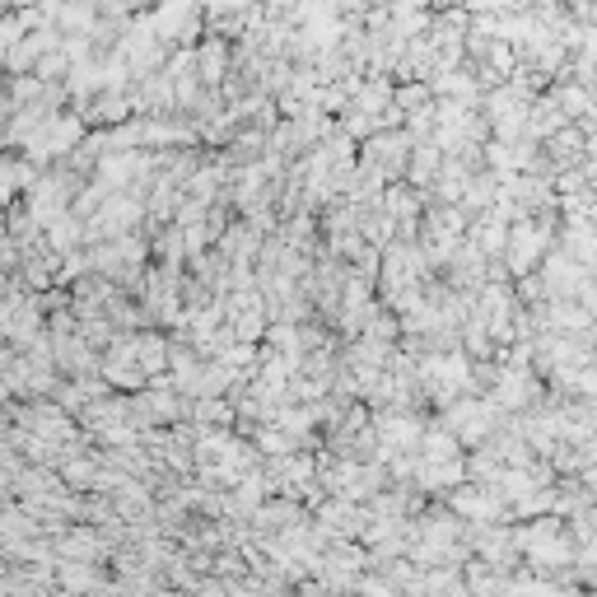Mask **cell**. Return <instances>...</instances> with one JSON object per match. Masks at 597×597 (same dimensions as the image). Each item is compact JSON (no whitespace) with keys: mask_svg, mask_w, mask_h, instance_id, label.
<instances>
[{"mask_svg":"<svg viewBox=\"0 0 597 597\" xmlns=\"http://www.w3.org/2000/svg\"><path fill=\"white\" fill-rule=\"evenodd\" d=\"M555 229L560 215H522L518 224H509V243H504V271L509 280H522L541 267V257L555 248Z\"/></svg>","mask_w":597,"mask_h":597,"instance_id":"6da1fadb","label":"cell"},{"mask_svg":"<svg viewBox=\"0 0 597 597\" xmlns=\"http://www.w3.org/2000/svg\"><path fill=\"white\" fill-rule=\"evenodd\" d=\"M410 145H416V140H410L402 126H383V131H373V136L360 145V164L379 168V173H383L387 182H397V178H406Z\"/></svg>","mask_w":597,"mask_h":597,"instance_id":"7a4b0ae2","label":"cell"},{"mask_svg":"<svg viewBox=\"0 0 597 597\" xmlns=\"http://www.w3.org/2000/svg\"><path fill=\"white\" fill-rule=\"evenodd\" d=\"M537 280H541V290H547V304H551V298H578L588 280H597V275H588L565 248H551L547 257H541Z\"/></svg>","mask_w":597,"mask_h":597,"instance_id":"3957f363","label":"cell"},{"mask_svg":"<svg viewBox=\"0 0 597 597\" xmlns=\"http://www.w3.org/2000/svg\"><path fill=\"white\" fill-rule=\"evenodd\" d=\"M229 70H234V43L229 37H219V33H205L196 43V80H201V89L219 93L224 80H229Z\"/></svg>","mask_w":597,"mask_h":597,"instance_id":"277c9868","label":"cell"},{"mask_svg":"<svg viewBox=\"0 0 597 597\" xmlns=\"http://www.w3.org/2000/svg\"><path fill=\"white\" fill-rule=\"evenodd\" d=\"M560 126H570V122H565V112L555 108L551 93H537V99L528 103V140H537V145H541V140H551Z\"/></svg>","mask_w":597,"mask_h":597,"instance_id":"5b68a950","label":"cell"},{"mask_svg":"<svg viewBox=\"0 0 597 597\" xmlns=\"http://www.w3.org/2000/svg\"><path fill=\"white\" fill-rule=\"evenodd\" d=\"M443 164V149L435 140H416L410 145V159H406V187H429Z\"/></svg>","mask_w":597,"mask_h":597,"instance_id":"8992f818","label":"cell"},{"mask_svg":"<svg viewBox=\"0 0 597 597\" xmlns=\"http://www.w3.org/2000/svg\"><path fill=\"white\" fill-rule=\"evenodd\" d=\"M24 19H19V10H0V61L19 47V37H24Z\"/></svg>","mask_w":597,"mask_h":597,"instance_id":"52a82bcc","label":"cell"},{"mask_svg":"<svg viewBox=\"0 0 597 597\" xmlns=\"http://www.w3.org/2000/svg\"><path fill=\"white\" fill-rule=\"evenodd\" d=\"M574 462H578V472H588V466H597V429L588 439H578L574 443Z\"/></svg>","mask_w":597,"mask_h":597,"instance_id":"ba28073f","label":"cell"},{"mask_svg":"<svg viewBox=\"0 0 597 597\" xmlns=\"http://www.w3.org/2000/svg\"><path fill=\"white\" fill-rule=\"evenodd\" d=\"M578 485L588 491V499L597 504V466H588V472H578Z\"/></svg>","mask_w":597,"mask_h":597,"instance_id":"9c48e42d","label":"cell"},{"mask_svg":"<svg viewBox=\"0 0 597 597\" xmlns=\"http://www.w3.org/2000/svg\"><path fill=\"white\" fill-rule=\"evenodd\" d=\"M551 5H565V0H518V10H551Z\"/></svg>","mask_w":597,"mask_h":597,"instance_id":"30bf717a","label":"cell"},{"mask_svg":"<svg viewBox=\"0 0 597 597\" xmlns=\"http://www.w3.org/2000/svg\"><path fill=\"white\" fill-rule=\"evenodd\" d=\"M453 5H458V0H425V10H429V14H439V10H453Z\"/></svg>","mask_w":597,"mask_h":597,"instance_id":"8fae6325","label":"cell"},{"mask_svg":"<svg viewBox=\"0 0 597 597\" xmlns=\"http://www.w3.org/2000/svg\"><path fill=\"white\" fill-rule=\"evenodd\" d=\"M458 5H462L466 14H481V10H485V0H458Z\"/></svg>","mask_w":597,"mask_h":597,"instance_id":"7c38bea8","label":"cell"}]
</instances>
